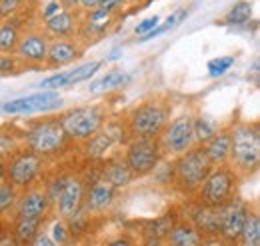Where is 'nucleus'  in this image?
Returning a JSON list of instances; mask_svg holds the SVG:
<instances>
[{"instance_id": "2eb2a0df", "label": "nucleus", "mask_w": 260, "mask_h": 246, "mask_svg": "<svg viewBox=\"0 0 260 246\" xmlns=\"http://www.w3.org/2000/svg\"><path fill=\"white\" fill-rule=\"evenodd\" d=\"M84 192H86V180L80 174H68V178H66L64 186H62V190H60L52 208H56V214L62 220L72 218L78 210H82Z\"/></svg>"}, {"instance_id": "f3484780", "label": "nucleus", "mask_w": 260, "mask_h": 246, "mask_svg": "<svg viewBox=\"0 0 260 246\" xmlns=\"http://www.w3.org/2000/svg\"><path fill=\"white\" fill-rule=\"evenodd\" d=\"M114 200H116V188L110 186L106 180H102L100 176H96L92 180V184H86L82 210L90 216L104 214L106 210L112 208Z\"/></svg>"}, {"instance_id": "20e7f679", "label": "nucleus", "mask_w": 260, "mask_h": 246, "mask_svg": "<svg viewBox=\"0 0 260 246\" xmlns=\"http://www.w3.org/2000/svg\"><path fill=\"white\" fill-rule=\"evenodd\" d=\"M168 104L154 98L134 106L124 120L130 138H158L168 122Z\"/></svg>"}, {"instance_id": "473e14b6", "label": "nucleus", "mask_w": 260, "mask_h": 246, "mask_svg": "<svg viewBox=\"0 0 260 246\" xmlns=\"http://www.w3.org/2000/svg\"><path fill=\"white\" fill-rule=\"evenodd\" d=\"M102 62L100 60H92V62H86L82 66H76L72 70H68V80H66V86H72V84H78V82H84L88 78H92L100 70Z\"/></svg>"}, {"instance_id": "c756f323", "label": "nucleus", "mask_w": 260, "mask_h": 246, "mask_svg": "<svg viewBox=\"0 0 260 246\" xmlns=\"http://www.w3.org/2000/svg\"><path fill=\"white\" fill-rule=\"evenodd\" d=\"M252 18V2L248 0H238L224 16L222 24H234V26H240V24H246L248 20Z\"/></svg>"}, {"instance_id": "0eeeda50", "label": "nucleus", "mask_w": 260, "mask_h": 246, "mask_svg": "<svg viewBox=\"0 0 260 246\" xmlns=\"http://www.w3.org/2000/svg\"><path fill=\"white\" fill-rule=\"evenodd\" d=\"M108 120V110L102 104H88L68 110L60 116V122L64 128L66 136L72 142H84L90 136H94L98 130Z\"/></svg>"}, {"instance_id": "79ce46f5", "label": "nucleus", "mask_w": 260, "mask_h": 246, "mask_svg": "<svg viewBox=\"0 0 260 246\" xmlns=\"http://www.w3.org/2000/svg\"><path fill=\"white\" fill-rule=\"evenodd\" d=\"M0 246H20L18 240L14 238V234H12L10 228H4V230L0 232Z\"/></svg>"}, {"instance_id": "4c0bfd02", "label": "nucleus", "mask_w": 260, "mask_h": 246, "mask_svg": "<svg viewBox=\"0 0 260 246\" xmlns=\"http://www.w3.org/2000/svg\"><path fill=\"white\" fill-rule=\"evenodd\" d=\"M28 0H0V20H8L10 16L18 14Z\"/></svg>"}, {"instance_id": "f8f14e48", "label": "nucleus", "mask_w": 260, "mask_h": 246, "mask_svg": "<svg viewBox=\"0 0 260 246\" xmlns=\"http://www.w3.org/2000/svg\"><path fill=\"white\" fill-rule=\"evenodd\" d=\"M116 14L102 10V8H94V10H86L82 12V16H78V28H76V38L84 40L86 44L98 42L100 38H104L108 30L114 26L116 22Z\"/></svg>"}, {"instance_id": "423d86ee", "label": "nucleus", "mask_w": 260, "mask_h": 246, "mask_svg": "<svg viewBox=\"0 0 260 246\" xmlns=\"http://www.w3.org/2000/svg\"><path fill=\"white\" fill-rule=\"evenodd\" d=\"M44 172V158L28 148H18L4 160V180L20 192L38 184Z\"/></svg>"}, {"instance_id": "1a4fd4ad", "label": "nucleus", "mask_w": 260, "mask_h": 246, "mask_svg": "<svg viewBox=\"0 0 260 246\" xmlns=\"http://www.w3.org/2000/svg\"><path fill=\"white\" fill-rule=\"evenodd\" d=\"M160 148L166 156H180L192 148L194 142V114L192 112H182L176 118L168 120L164 130L158 136Z\"/></svg>"}, {"instance_id": "7ed1b4c3", "label": "nucleus", "mask_w": 260, "mask_h": 246, "mask_svg": "<svg viewBox=\"0 0 260 246\" xmlns=\"http://www.w3.org/2000/svg\"><path fill=\"white\" fill-rule=\"evenodd\" d=\"M22 140H24V148L32 150L42 158H52L66 152L72 142L66 136L60 118H42L32 122L26 128Z\"/></svg>"}, {"instance_id": "a211bd4d", "label": "nucleus", "mask_w": 260, "mask_h": 246, "mask_svg": "<svg viewBox=\"0 0 260 246\" xmlns=\"http://www.w3.org/2000/svg\"><path fill=\"white\" fill-rule=\"evenodd\" d=\"M84 52V44L76 36L70 38H50L46 52V68H60L66 64L76 62Z\"/></svg>"}, {"instance_id": "a878e982", "label": "nucleus", "mask_w": 260, "mask_h": 246, "mask_svg": "<svg viewBox=\"0 0 260 246\" xmlns=\"http://www.w3.org/2000/svg\"><path fill=\"white\" fill-rule=\"evenodd\" d=\"M130 82V76L126 72H122V70H110V72H106L104 76H100L98 80L94 82H90V94H108L112 93V90H116V88H122L124 84H128Z\"/></svg>"}, {"instance_id": "6ab92c4d", "label": "nucleus", "mask_w": 260, "mask_h": 246, "mask_svg": "<svg viewBox=\"0 0 260 246\" xmlns=\"http://www.w3.org/2000/svg\"><path fill=\"white\" fill-rule=\"evenodd\" d=\"M100 162H102V168H100L98 176L102 180H106L110 186H114L116 190L126 188L136 180V176L130 172V168L122 160V156L120 158H106V160H100Z\"/></svg>"}, {"instance_id": "f03ea898", "label": "nucleus", "mask_w": 260, "mask_h": 246, "mask_svg": "<svg viewBox=\"0 0 260 246\" xmlns=\"http://www.w3.org/2000/svg\"><path fill=\"white\" fill-rule=\"evenodd\" d=\"M210 170H212V164L202 144H194L186 152L176 156V160L172 162V186L178 194L194 196Z\"/></svg>"}, {"instance_id": "412c9836", "label": "nucleus", "mask_w": 260, "mask_h": 246, "mask_svg": "<svg viewBox=\"0 0 260 246\" xmlns=\"http://www.w3.org/2000/svg\"><path fill=\"white\" fill-rule=\"evenodd\" d=\"M202 234L194 224L186 218V220H176L172 224V228L168 230V234L164 236L166 246H200L202 242Z\"/></svg>"}, {"instance_id": "9d476101", "label": "nucleus", "mask_w": 260, "mask_h": 246, "mask_svg": "<svg viewBox=\"0 0 260 246\" xmlns=\"http://www.w3.org/2000/svg\"><path fill=\"white\" fill-rule=\"evenodd\" d=\"M130 140V134L126 130V122L122 120H106L104 126L98 130L94 136H90L88 140H84L82 144V150H84V156L88 160H104L106 154L110 152L114 146L118 144H126Z\"/></svg>"}, {"instance_id": "8fccbe9b", "label": "nucleus", "mask_w": 260, "mask_h": 246, "mask_svg": "<svg viewBox=\"0 0 260 246\" xmlns=\"http://www.w3.org/2000/svg\"><path fill=\"white\" fill-rule=\"evenodd\" d=\"M62 246H78V242H76V240H72V242H68V244H62Z\"/></svg>"}, {"instance_id": "6e6552de", "label": "nucleus", "mask_w": 260, "mask_h": 246, "mask_svg": "<svg viewBox=\"0 0 260 246\" xmlns=\"http://www.w3.org/2000/svg\"><path fill=\"white\" fill-rule=\"evenodd\" d=\"M162 148L158 138H130L122 154V160L126 162L130 172L136 178L152 174L160 162H162Z\"/></svg>"}, {"instance_id": "7c9ffc66", "label": "nucleus", "mask_w": 260, "mask_h": 246, "mask_svg": "<svg viewBox=\"0 0 260 246\" xmlns=\"http://www.w3.org/2000/svg\"><path fill=\"white\" fill-rule=\"evenodd\" d=\"M186 8H178V10H174L170 16H168V20L164 22V24H158L156 28H152L150 32H146V34H142L138 40L140 42H146V40H152V38H158V36H162L164 32L172 30V28H176L184 18H186Z\"/></svg>"}, {"instance_id": "c9c22d12", "label": "nucleus", "mask_w": 260, "mask_h": 246, "mask_svg": "<svg viewBox=\"0 0 260 246\" xmlns=\"http://www.w3.org/2000/svg\"><path fill=\"white\" fill-rule=\"evenodd\" d=\"M26 68V64L20 60L16 54H0V76L8 74H20Z\"/></svg>"}, {"instance_id": "f704fd0d", "label": "nucleus", "mask_w": 260, "mask_h": 246, "mask_svg": "<svg viewBox=\"0 0 260 246\" xmlns=\"http://www.w3.org/2000/svg\"><path fill=\"white\" fill-rule=\"evenodd\" d=\"M50 238L54 240V244L56 246L68 244V242L76 240L74 234H72V230H70V226H68V222L62 220V218L54 222V226H52V230H50Z\"/></svg>"}, {"instance_id": "9b49d317", "label": "nucleus", "mask_w": 260, "mask_h": 246, "mask_svg": "<svg viewBox=\"0 0 260 246\" xmlns=\"http://www.w3.org/2000/svg\"><path fill=\"white\" fill-rule=\"evenodd\" d=\"M64 106V98L54 90H42L38 94H30V96H22L10 102H4L0 106V110L4 114H34V112H54L58 108Z\"/></svg>"}, {"instance_id": "c03bdc74", "label": "nucleus", "mask_w": 260, "mask_h": 246, "mask_svg": "<svg viewBox=\"0 0 260 246\" xmlns=\"http://www.w3.org/2000/svg\"><path fill=\"white\" fill-rule=\"evenodd\" d=\"M104 246H134V240L126 234H120V236H114L108 242H104Z\"/></svg>"}, {"instance_id": "c85d7f7f", "label": "nucleus", "mask_w": 260, "mask_h": 246, "mask_svg": "<svg viewBox=\"0 0 260 246\" xmlns=\"http://www.w3.org/2000/svg\"><path fill=\"white\" fill-rule=\"evenodd\" d=\"M20 190L14 188L8 180H0V218H6L14 212V204L18 200Z\"/></svg>"}, {"instance_id": "37998d69", "label": "nucleus", "mask_w": 260, "mask_h": 246, "mask_svg": "<svg viewBox=\"0 0 260 246\" xmlns=\"http://www.w3.org/2000/svg\"><path fill=\"white\" fill-rule=\"evenodd\" d=\"M200 246H234V244H230L228 240H224L222 236L216 234V236H204Z\"/></svg>"}, {"instance_id": "5701e85b", "label": "nucleus", "mask_w": 260, "mask_h": 246, "mask_svg": "<svg viewBox=\"0 0 260 246\" xmlns=\"http://www.w3.org/2000/svg\"><path fill=\"white\" fill-rule=\"evenodd\" d=\"M204 152L208 156L212 166H220L228 164V156H230V128H218V132L202 144Z\"/></svg>"}, {"instance_id": "09e8293b", "label": "nucleus", "mask_w": 260, "mask_h": 246, "mask_svg": "<svg viewBox=\"0 0 260 246\" xmlns=\"http://www.w3.org/2000/svg\"><path fill=\"white\" fill-rule=\"evenodd\" d=\"M4 178V160L0 158V180Z\"/></svg>"}, {"instance_id": "4be33fe9", "label": "nucleus", "mask_w": 260, "mask_h": 246, "mask_svg": "<svg viewBox=\"0 0 260 246\" xmlns=\"http://www.w3.org/2000/svg\"><path fill=\"white\" fill-rule=\"evenodd\" d=\"M188 220L200 230L202 236H216L220 232V208H210L196 202Z\"/></svg>"}, {"instance_id": "58836bf2", "label": "nucleus", "mask_w": 260, "mask_h": 246, "mask_svg": "<svg viewBox=\"0 0 260 246\" xmlns=\"http://www.w3.org/2000/svg\"><path fill=\"white\" fill-rule=\"evenodd\" d=\"M66 80H68V70H62L50 78H46L44 82H40V90H56V88H64Z\"/></svg>"}, {"instance_id": "f257e3e1", "label": "nucleus", "mask_w": 260, "mask_h": 246, "mask_svg": "<svg viewBox=\"0 0 260 246\" xmlns=\"http://www.w3.org/2000/svg\"><path fill=\"white\" fill-rule=\"evenodd\" d=\"M228 166L238 178L254 176L260 168V126L258 122H238L230 128Z\"/></svg>"}, {"instance_id": "a19ab883", "label": "nucleus", "mask_w": 260, "mask_h": 246, "mask_svg": "<svg viewBox=\"0 0 260 246\" xmlns=\"http://www.w3.org/2000/svg\"><path fill=\"white\" fill-rule=\"evenodd\" d=\"M158 24H160V16L154 14V16H150V18H144V20L136 26V30L134 32H136V34H146V32H150L152 28H156Z\"/></svg>"}, {"instance_id": "b1692460", "label": "nucleus", "mask_w": 260, "mask_h": 246, "mask_svg": "<svg viewBox=\"0 0 260 246\" xmlns=\"http://www.w3.org/2000/svg\"><path fill=\"white\" fill-rule=\"evenodd\" d=\"M46 220L42 218H18V216H12V234L14 238L18 240L20 246H28L34 238L42 232V226H44Z\"/></svg>"}, {"instance_id": "dca6fc26", "label": "nucleus", "mask_w": 260, "mask_h": 246, "mask_svg": "<svg viewBox=\"0 0 260 246\" xmlns=\"http://www.w3.org/2000/svg\"><path fill=\"white\" fill-rule=\"evenodd\" d=\"M48 40L50 38L44 34L42 28L40 30H22L14 54L26 66H40L46 62Z\"/></svg>"}, {"instance_id": "72a5a7b5", "label": "nucleus", "mask_w": 260, "mask_h": 246, "mask_svg": "<svg viewBox=\"0 0 260 246\" xmlns=\"http://www.w3.org/2000/svg\"><path fill=\"white\" fill-rule=\"evenodd\" d=\"M176 222V218L170 214H164L156 220H152L146 228H144V234L146 236H156V238H164L168 234V230L172 228V224Z\"/></svg>"}, {"instance_id": "a18cd8bd", "label": "nucleus", "mask_w": 260, "mask_h": 246, "mask_svg": "<svg viewBox=\"0 0 260 246\" xmlns=\"http://www.w3.org/2000/svg\"><path fill=\"white\" fill-rule=\"evenodd\" d=\"M28 246H56V244H54V240L50 238V234H46V232L42 230V232H40Z\"/></svg>"}, {"instance_id": "ea45409f", "label": "nucleus", "mask_w": 260, "mask_h": 246, "mask_svg": "<svg viewBox=\"0 0 260 246\" xmlns=\"http://www.w3.org/2000/svg\"><path fill=\"white\" fill-rule=\"evenodd\" d=\"M130 0H100V4H98V8H102V10H108V12H112V14H120L124 8H126V4H128Z\"/></svg>"}, {"instance_id": "49530a36", "label": "nucleus", "mask_w": 260, "mask_h": 246, "mask_svg": "<svg viewBox=\"0 0 260 246\" xmlns=\"http://www.w3.org/2000/svg\"><path fill=\"white\" fill-rule=\"evenodd\" d=\"M98 4H100V0H78V10H82V12L94 10L98 8Z\"/></svg>"}, {"instance_id": "2f4dec72", "label": "nucleus", "mask_w": 260, "mask_h": 246, "mask_svg": "<svg viewBox=\"0 0 260 246\" xmlns=\"http://www.w3.org/2000/svg\"><path fill=\"white\" fill-rule=\"evenodd\" d=\"M32 2H34V18H38L40 24L44 20L52 18L54 14L66 10L62 0H32Z\"/></svg>"}, {"instance_id": "e433bc0d", "label": "nucleus", "mask_w": 260, "mask_h": 246, "mask_svg": "<svg viewBox=\"0 0 260 246\" xmlns=\"http://www.w3.org/2000/svg\"><path fill=\"white\" fill-rule=\"evenodd\" d=\"M232 66H234V56H218V58H212V60L206 64L208 74L212 78H218V76L226 74Z\"/></svg>"}, {"instance_id": "de8ad7c7", "label": "nucleus", "mask_w": 260, "mask_h": 246, "mask_svg": "<svg viewBox=\"0 0 260 246\" xmlns=\"http://www.w3.org/2000/svg\"><path fill=\"white\" fill-rule=\"evenodd\" d=\"M142 246H166V240L164 238H156V236H146Z\"/></svg>"}, {"instance_id": "ddd939ff", "label": "nucleus", "mask_w": 260, "mask_h": 246, "mask_svg": "<svg viewBox=\"0 0 260 246\" xmlns=\"http://www.w3.org/2000/svg\"><path fill=\"white\" fill-rule=\"evenodd\" d=\"M250 204L246 200H242L238 194L228 200L224 206H220V232L218 236H222L230 244L238 246V238L244 226V220L248 214Z\"/></svg>"}, {"instance_id": "39448f33", "label": "nucleus", "mask_w": 260, "mask_h": 246, "mask_svg": "<svg viewBox=\"0 0 260 246\" xmlns=\"http://www.w3.org/2000/svg\"><path fill=\"white\" fill-rule=\"evenodd\" d=\"M236 190H238V174L228 164H220V166H212L204 182L196 190L194 198L198 204L220 208L236 196Z\"/></svg>"}, {"instance_id": "393cba45", "label": "nucleus", "mask_w": 260, "mask_h": 246, "mask_svg": "<svg viewBox=\"0 0 260 246\" xmlns=\"http://www.w3.org/2000/svg\"><path fill=\"white\" fill-rule=\"evenodd\" d=\"M20 24L16 22V16H10L8 20H0V54H14L18 40H20Z\"/></svg>"}, {"instance_id": "4468645a", "label": "nucleus", "mask_w": 260, "mask_h": 246, "mask_svg": "<svg viewBox=\"0 0 260 246\" xmlns=\"http://www.w3.org/2000/svg\"><path fill=\"white\" fill-rule=\"evenodd\" d=\"M52 212V202L44 190V186L34 184L18 194V200L14 204L12 216L18 218H42L46 220Z\"/></svg>"}, {"instance_id": "aec40b11", "label": "nucleus", "mask_w": 260, "mask_h": 246, "mask_svg": "<svg viewBox=\"0 0 260 246\" xmlns=\"http://www.w3.org/2000/svg\"><path fill=\"white\" fill-rule=\"evenodd\" d=\"M78 16H80L78 12L62 10V12L54 14L52 18L44 20L40 26L48 38H70V36H76Z\"/></svg>"}, {"instance_id": "bb28decb", "label": "nucleus", "mask_w": 260, "mask_h": 246, "mask_svg": "<svg viewBox=\"0 0 260 246\" xmlns=\"http://www.w3.org/2000/svg\"><path fill=\"white\" fill-rule=\"evenodd\" d=\"M238 246H260V214L256 208H248Z\"/></svg>"}, {"instance_id": "cd10ccee", "label": "nucleus", "mask_w": 260, "mask_h": 246, "mask_svg": "<svg viewBox=\"0 0 260 246\" xmlns=\"http://www.w3.org/2000/svg\"><path fill=\"white\" fill-rule=\"evenodd\" d=\"M218 122L208 116V114H198L194 116V142L196 144H204L208 142L216 132H218Z\"/></svg>"}]
</instances>
